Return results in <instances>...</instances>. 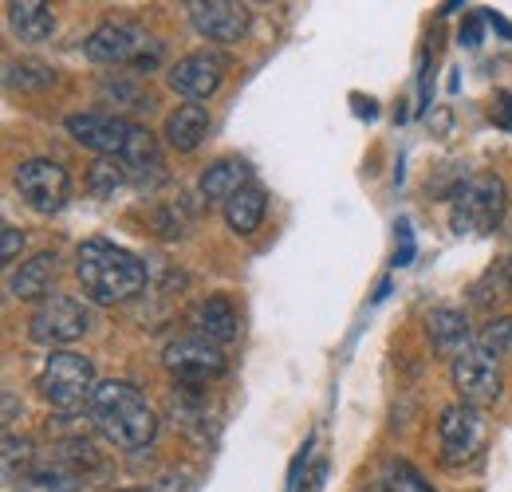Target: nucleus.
Instances as JSON below:
<instances>
[{
	"instance_id": "20e7f679",
	"label": "nucleus",
	"mask_w": 512,
	"mask_h": 492,
	"mask_svg": "<svg viewBox=\"0 0 512 492\" xmlns=\"http://www.w3.org/2000/svg\"><path fill=\"white\" fill-rule=\"evenodd\" d=\"M505 217V182L497 174H477L453 193V233H489Z\"/></svg>"
},
{
	"instance_id": "1a4fd4ad",
	"label": "nucleus",
	"mask_w": 512,
	"mask_h": 492,
	"mask_svg": "<svg viewBox=\"0 0 512 492\" xmlns=\"http://www.w3.org/2000/svg\"><path fill=\"white\" fill-rule=\"evenodd\" d=\"M438 437H442V461L446 465H465L473 461L485 441H489V422L481 414V406H469V402H457L449 406L438 422Z\"/></svg>"
},
{
	"instance_id": "a878e982",
	"label": "nucleus",
	"mask_w": 512,
	"mask_h": 492,
	"mask_svg": "<svg viewBox=\"0 0 512 492\" xmlns=\"http://www.w3.org/2000/svg\"><path fill=\"white\" fill-rule=\"evenodd\" d=\"M485 351H493V355H505L512 351V319H493L485 331H481V339H477Z\"/></svg>"
},
{
	"instance_id": "bb28decb",
	"label": "nucleus",
	"mask_w": 512,
	"mask_h": 492,
	"mask_svg": "<svg viewBox=\"0 0 512 492\" xmlns=\"http://www.w3.org/2000/svg\"><path fill=\"white\" fill-rule=\"evenodd\" d=\"M20 248H24V233L12 229V225H4V229H0V260L12 264V260L20 256Z\"/></svg>"
},
{
	"instance_id": "ddd939ff",
	"label": "nucleus",
	"mask_w": 512,
	"mask_h": 492,
	"mask_svg": "<svg viewBox=\"0 0 512 492\" xmlns=\"http://www.w3.org/2000/svg\"><path fill=\"white\" fill-rule=\"evenodd\" d=\"M190 20L205 40L233 44V40H241L245 28H249V8H245L241 0H193Z\"/></svg>"
},
{
	"instance_id": "7c9ffc66",
	"label": "nucleus",
	"mask_w": 512,
	"mask_h": 492,
	"mask_svg": "<svg viewBox=\"0 0 512 492\" xmlns=\"http://www.w3.org/2000/svg\"><path fill=\"white\" fill-rule=\"evenodd\" d=\"M367 492H390V489H386V485H375V489H367Z\"/></svg>"
},
{
	"instance_id": "6ab92c4d",
	"label": "nucleus",
	"mask_w": 512,
	"mask_h": 492,
	"mask_svg": "<svg viewBox=\"0 0 512 492\" xmlns=\"http://www.w3.org/2000/svg\"><path fill=\"white\" fill-rule=\"evenodd\" d=\"M249 178H253L249 162H241V158H221V162H213V166L201 174V197H205V201H229V197H237L241 189H249Z\"/></svg>"
},
{
	"instance_id": "5701e85b",
	"label": "nucleus",
	"mask_w": 512,
	"mask_h": 492,
	"mask_svg": "<svg viewBox=\"0 0 512 492\" xmlns=\"http://www.w3.org/2000/svg\"><path fill=\"white\" fill-rule=\"evenodd\" d=\"M36 465H40V461H36L32 441H28V437H12V433H4V477L16 485V481H24Z\"/></svg>"
},
{
	"instance_id": "c85d7f7f",
	"label": "nucleus",
	"mask_w": 512,
	"mask_h": 492,
	"mask_svg": "<svg viewBox=\"0 0 512 492\" xmlns=\"http://www.w3.org/2000/svg\"><path fill=\"white\" fill-rule=\"evenodd\" d=\"M461 44H465V48H477V44H481V20H469V24H465Z\"/></svg>"
},
{
	"instance_id": "0eeeda50",
	"label": "nucleus",
	"mask_w": 512,
	"mask_h": 492,
	"mask_svg": "<svg viewBox=\"0 0 512 492\" xmlns=\"http://www.w3.org/2000/svg\"><path fill=\"white\" fill-rule=\"evenodd\" d=\"M158 44L130 20H107L91 32L87 40V56L95 63H134V67H146V63H158L162 52H154Z\"/></svg>"
},
{
	"instance_id": "2f4dec72",
	"label": "nucleus",
	"mask_w": 512,
	"mask_h": 492,
	"mask_svg": "<svg viewBox=\"0 0 512 492\" xmlns=\"http://www.w3.org/2000/svg\"><path fill=\"white\" fill-rule=\"evenodd\" d=\"M123 492H154V489H123Z\"/></svg>"
},
{
	"instance_id": "6e6552de",
	"label": "nucleus",
	"mask_w": 512,
	"mask_h": 492,
	"mask_svg": "<svg viewBox=\"0 0 512 492\" xmlns=\"http://www.w3.org/2000/svg\"><path fill=\"white\" fill-rule=\"evenodd\" d=\"M449 382L461 394V402L469 406H485L501 394V363L493 351H485L481 343L465 347L453 363H449Z\"/></svg>"
},
{
	"instance_id": "412c9836",
	"label": "nucleus",
	"mask_w": 512,
	"mask_h": 492,
	"mask_svg": "<svg viewBox=\"0 0 512 492\" xmlns=\"http://www.w3.org/2000/svg\"><path fill=\"white\" fill-rule=\"evenodd\" d=\"M264 213H268V193L260 185H249V189H241L237 197L225 201V221L241 237H253L260 229V221H264Z\"/></svg>"
},
{
	"instance_id": "dca6fc26",
	"label": "nucleus",
	"mask_w": 512,
	"mask_h": 492,
	"mask_svg": "<svg viewBox=\"0 0 512 492\" xmlns=\"http://www.w3.org/2000/svg\"><path fill=\"white\" fill-rule=\"evenodd\" d=\"M123 170H127L130 182L142 185V189H158V185L166 182L162 150H158V142H154V134H150L146 126H138V134H134V142H130L127 158H123Z\"/></svg>"
},
{
	"instance_id": "cd10ccee",
	"label": "nucleus",
	"mask_w": 512,
	"mask_h": 492,
	"mask_svg": "<svg viewBox=\"0 0 512 492\" xmlns=\"http://www.w3.org/2000/svg\"><path fill=\"white\" fill-rule=\"evenodd\" d=\"M493 123L512 130V95L509 91H501V95H497V103H493Z\"/></svg>"
},
{
	"instance_id": "f03ea898",
	"label": "nucleus",
	"mask_w": 512,
	"mask_h": 492,
	"mask_svg": "<svg viewBox=\"0 0 512 492\" xmlns=\"http://www.w3.org/2000/svg\"><path fill=\"white\" fill-rule=\"evenodd\" d=\"M87 418L119 449H146L158 433V418H154L150 402L138 394V386L119 382V378L95 386V394L87 402Z\"/></svg>"
},
{
	"instance_id": "4be33fe9",
	"label": "nucleus",
	"mask_w": 512,
	"mask_h": 492,
	"mask_svg": "<svg viewBox=\"0 0 512 492\" xmlns=\"http://www.w3.org/2000/svg\"><path fill=\"white\" fill-rule=\"evenodd\" d=\"M79 473L64 461H40L24 481H16V492H79Z\"/></svg>"
},
{
	"instance_id": "c756f323",
	"label": "nucleus",
	"mask_w": 512,
	"mask_h": 492,
	"mask_svg": "<svg viewBox=\"0 0 512 492\" xmlns=\"http://www.w3.org/2000/svg\"><path fill=\"white\" fill-rule=\"evenodd\" d=\"M485 20H489V24H493V28H497L505 40H512V24L505 20V16H497V12H485Z\"/></svg>"
},
{
	"instance_id": "9d476101",
	"label": "nucleus",
	"mask_w": 512,
	"mask_h": 492,
	"mask_svg": "<svg viewBox=\"0 0 512 492\" xmlns=\"http://www.w3.org/2000/svg\"><path fill=\"white\" fill-rule=\"evenodd\" d=\"M162 363L170 370V378H174L178 386H186V390L205 386L209 378L225 374V355H221V347L209 343V339H201V335H182V339H174V343L166 347Z\"/></svg>"
},
{
	"instance_id": "f8f14e48",
	"label": "nucleus",
	"mask_w": 512,
	"mask_h": 492,
	"mask_svg": "<svg viewBox=\"0 0 512 492\" xmlns=\"http://www.w3.org/2000/svg\"><path fill=\"white\" fill-rule=\"evenodd\" d=\"M225 67L229 60L221 56V52H190V56H182V60L170 67V87L182 95V99H209L217 87H221V79H225Z\"/></svg>"
},
{
	"instance_id": "423d86ee",
	"label": "nucleus",
	"mask_w": 512,
	"mask_h": 492,
	"mask_svg": "<svg viewBox=\"0 0 512 492\" xmlns=\"http://www.w3.org/2000/svg\"><path fill=\"white\" fill-rule=\"evenodd\" d=\"M16 193L24 197V205L40 217L60 213L71 197V178L60 162L52 158H28L16 166Z\"/></svg>"
},
{
	"instance_id": "7ed1b4c3",
	"label": "nucleus",
	"mask_w": 512,
	"mask_h": 492,
	"mask_svg": "<svg viewBox=\"0 0 512 492\" xmlns=\"http://www.w3.org/2000/svg\"><path fill=\"white\" fill-rule=\"evenodd\" d=\"M95 367H91V359H83V355H75V351H52L48 359H44V367H40V394L56 406V410H79V406H87L91 402V394H95Z\"/></svg>"
},
{
	"instance_id": "aec40b11",
	"label": "nucleus",
	"mask_w": 512,
	"mask_h": 492,
	"mask_svg": "<svg viewBox=\"0 0 512 492\" xmlns=\"http://www.w3.org/2000/svg\"><path fill=\"white\" fill-rule=\"evenodd\" d=\"M162 134H166V142H170L174 150H197L201 138L209 134V111H205L201 103H182V107L166 119Z\"/></svg>"
},
{
	"instance_id": "9b49d317",
	"label": "nucleus",
	"mask_w": 512,
	"mask_h": 492,
	"mask_svg": "<svg viewBox=\"0 0 512 492\" xmlns=\"http://www.w3.org/2000/svg\"><path fill=\"white\" fill-rule=\"evenodd\" d=\"M67 134H71L79 146L95 150L99 158H115V162H123L130 150V142H134V134H138V123L119 119V115L83 111V115H71V119H67Z\"/></svg>"
},
{
	"instance_id": "39448f33",
	"label": "nucleus",
	"mask_w": 512,
	"mask_h": 492,
	"mask_svg": "<svg viewBox=\"0 0 512 492\" xmlns=\"http://www.w3.org/2000/svg\"><path fill=\"white\" fill-rule=\"evenodd\" d=\"M91 331V308L75 296H48L28 319V335L44 347H67L79 343Z\"/></svg>"
},
{
	"instance_id": "393cba45",
	"label": "nucleus",
	"mask_w": 512,
	"mask_h": 492,
	"mask_svg": "<svg viewBox=\"0 0 512 492\" xmlns=\"http://www.w3.org/2000/svg\"><path fill=\"white\" fill-rule=\"evenodd\" d=\"M390 492H438L414 465H406V461H398V465H390L386 469V481H383Z\"/></svg>"
},
{
	"instance_id": "f257e3e1",
	"label": "nucleus",
	"mask_w": 512,
	"mask_h": 492,
	"mask_svg": "<svg viewBox=\"0 0 512 492\" xmlns=\"http://www.w3.org/2000/svg\"><path fill=\"white\" fill-rule=\"evenodd\" d=\"M75 276L91 304H127L146 288V264L111 245V241H87L75 252Z\"/></svg>"
},
{
	"instance_id": "4468645a",
	"label": "nucleus",
	"mask_w": 512,
	"mask_h": 492,
	"mask_svg": "<svg viewBox=\"0 0 512 492\" xmlns=\"http://www.w3.org/2000/svg\"><path fill=\"white\" fill-rule=\"evenodd\" d=\"M52 280H56V252H36L8 276V292H12V300L44 304L52 296Z\"/></svg>"
},
{
	"instance_id": "f3484780",
	"label": "nucleus",
	"mask_w": 512,
	"mask_h": 492,
	"mask_svg": "<svg viewBox=\"0 0 512 492\" xmlns=\"http://www.w3.org/2000/svg\"><path fill=\"white\" fill-rule=\"evenodd\" d=\"M4 8H8V28L16 32V40H24V44H44V40H52L56 16H52V8H48L44 0H12V4H4Z\"/></svg>"
},
{
	"instance_id": "2eb2a0df",
	"label": "nucleus",
	"mask_w": 512,
	"mask_h": 492,
	"mask_svg": "<svg viewBox=\"0 0 512 492\" xmlns=\"http://www.w3.org/2000/svg\"><path fill=\"white\" fill-rule=\"evenodd\" d=\"M193 323V335H201V339H209V343H233L237 335H241V315L237 308L225 300V296H209V300H201L190 315Z\"/></svg>"
},
{
	"instance_id": "b1692460",
	"label": "nucleus",
	"mask_w": 512,
	"mask_h": 492,
	"mask_svg": "<svg viewBox=\"0 0 512 492\" xmlns=\"http://www.w3.org/2000/svg\"><path fill=\"white\" fill-rule=\"evenodd\" d=\"M123 182H127V170H123V162H115V158H99V162L91 166V178H87L95 197H111Z\"/></svg>"
},
{
	"instance_id": "a211bd4d",
	"label": "nucleus",
	"mask_w": 512,
	"mask_h": 492,
	"mask_svg": "<svg viewBox=\"0 0 512 492\" xmlns=\"http://www.w3.org/2000/svg\"><path fill=\"white\" fill-rule=\"evenodd\" d=\"M426 331H430V343L438 355H461L469 343V319L461 315L457 308H434L426 315Z\"/></svg>"
}]
</instances>
